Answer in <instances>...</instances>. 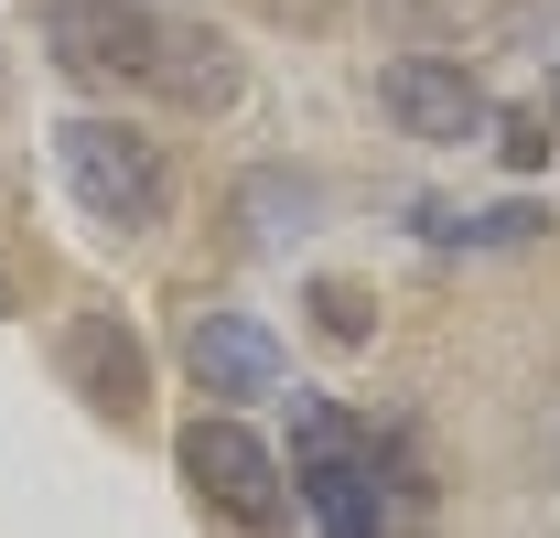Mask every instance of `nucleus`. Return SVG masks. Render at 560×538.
Wrapping results in <instances>:
<instances>
[{"label": "nucleus", "instance_id": "0eeeda50", "mask_svg": "<svg viewBox=\"0 0 560 538\" xmlns=\"http://www.w3.org/2000/svg\"><path fill=\"white\" fill-rule=\"evenodd\" d=\"M184 366L206 377V399H270V388H280V335L248 324V313H195Z\"/></svg>", "mask_w": 560, "mask_h": 538}, {"label": "nucleus", "instance_id": "1a4fd4ad", "mask_svg": "<svg viewBox=\"0 0 560 538\" xmlns=\"http://www.w3.org/2000/svg\"><path fill=\"white\" fill-rule=\"evenodd\" d=\"M237 215H248L259 248H280V237L313 215V184H291V173H248V184H237Z\"/></svg>", "mask_w": 560, "mask_h": 538}, {"label": "nucleus", "instance_id": "20e7f679", "mask_svg": "<svg viewBox=\"0 0 560 538\" xmlns=\"http://www.w3.org/2000/svg\"><path fill=\"white\" fill-rule=\"evenodd\" d=\"M44 44L86 86H151V66H162V22L140 0H55L44 11Z\"/></svg>", "mask_w": 560, "mask_h": 538}, {"label": "nucleus", "instance_id": "f8f14e48", "mask_svg": "<svg viewBox=\"0 0 560 538\" xmlns=\"http://www.w3.org/2000/svg\"><path fill=\"white\" fill-rule=\"evenodd\" d=\"M495 151H506V162H517V173H539V162H550V119H528V108H517V119H495Z\"/></svg>", "mask_w": 560, "mask_h": 538}, {"label": "nucleus", "instance_id": "f03ea898", "mask_svg": "<svg viewBox=\"0 0 560 538\" xmlns=\"http://www.w3.org/2000/svg\"><path fill=\"white\" fill-rule=\"evenodd\" d=\"M55 162H66V195L97 215V226H162V204H173V173H162V140H140L130 119H66L55 130Z\"/></svg>", "mask_w": 560, "mask_h": 538}, {"label": "nucleus", "instance_id": "ddd939ff", "mask_svg": "<svg viewBox=\"0 0 560 538\" xmlns=\"http://www.w3.org/2000/svg\"><path fill=\"white\" fill-rule=\"evenodd\" d=\"M0 302H11V291H0Z\"/></svg>", "mask_w": 560, "mask_h": 538}, {"label": "nucleus", "instance_id": "9b49d317", "mask_svg": "<svg viewBox=\"0 0 560 538\" xmlns=\"http://www.w3.org/2000/svg\"><path fill=\"white\" fill-rule=\"evenodd\" d=\"M313 313H324V335H335V344H366V335H377V302H366L355 280H313Z\"/></svg>", "mask_w": 560, "mask_h": 538}, {"label": "nucleus", "instance_id": "7ed1b4c3", "mask_svg": "<svg viewBox=\"0 0 560 538\" xmlns=\"http://www.w3.org/2000/svg\"><path fill=\"white\" fill-rule=\"evenodd\" d=\"M173 464H184V484L206 495L226 528H248V538H270L280 517H291V473H280V453L248 431V420H195L184 442H173Z\"/></svg>", "mask_w": 560, "mask_h": 538}, {"label": "nucleus", "instance_id": "6e6552de", "mask_svg": "<svg viewBox=\"0 0 560 538\" xmlns=\"http://www.w3.org/2000/svg\"><path fill=\"white\" fill-rule=\"evenodd\" d=\"M151 86H162L173 108H226V97H237V55H226L215 33H162V66H151Z\"/></svg>", "mask_w": 560, "mask_h": 538}, {"label": "nucleus", "instance_id": "9d476101", "mask_svg": "<svg viewBox=\"0 0 560 538\" xmlns=\"http://www.w3.org/2000/svg\"><path fill=\"white\" fill-rule=\"evenodd\" d=\"M539 226H550L539 204H486V215H431V237H442V248H528Z\"/></svg>", "mask_w": 560, "mask_h": 538}, {"label": "nucleus", "instance_id": "39448f33", "mask_svg": "<svg viewBox=\"0 0 560 538\" xmlns=\"http://www.w3.org/2000/svg\"><path fill=\"white\" fill-rule=\"evenodd\" d=\"M377 108L410 140H431V151H464V140L495 130V97L453 66V55H399V66H377Z\"/></svg>", "mask_w": 560, "mask_h": 538}, {"label": "nucleus", "instance_id": "423d86ee", "mask_svg": "<svg viewBox=\"0 0 560 538\" xmlns=\"http://www.w3.org/2000/svg\"><path fill=\"white\" fill-rule=\"evenodd\" d=\"M66 377H75V399L97 420H119V431L151 409V355H140V335L119 313H75L66 324Z\"/></svg>", "mask_w": 560, "mask_h": 538}, {"label": "nucleus", "instance_id": "f257e3e1", "mask_svg": "<svg viewBox=\"0 0 560 538\" xmlns=\"http://www.w3.org/2000/svg\"><path fill=\"white\" fill-rule=\"evenodd\" d=\"M291 495L313 506V528H324V538H388L377 442H366L335 399H302V409H291Z\"/></svg>", "mask_w": 560, "mask_h": 538}]
</instances>
